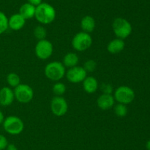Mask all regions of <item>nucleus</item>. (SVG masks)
<instances>
[{
	"mask_svg": "<svg viewBox=\"0 0 150 150\" xmlns=\"http://www.w3.org/2000/svg\"><path fill=\"white\" fill-rule=\"evenodd\" d=\"M56 16L55 8L48 3L42 2L36 7L35 18L41 24H50L55 20Z\"/></svg>",
	"mask_w": 150,
	"mask_h": 150,
	"instance_id": "1",
	"label": "nucleus"
},
{
	"mask_svg": "<svg viewBox=\"0 0 150 150\" xmlns=\"http://www.w3.org/2000/svg\"><path fill=\"white\" fill-rule=\"evenodd\" d=\"M44 73L48 79L54 82H58L65 76L66 69L61 62L52 61L45 66Z\"/></svg>",
	"mask_w": 150,
	"mask_h": 150,
	"instance_id": "2",
	"label": "nucleus"
},
{
	"mask_svg": "<svg viewBox=\"0 0 150 150\" xmlns=\"http://www.w3.org/2000/svg\"><path fill=\"white\" fill-rule=\"evenodd\" d=\"M112 29L117 38L122 40L128 38L133 31V27L130 21L121 17L114 19L112 23Z\"/></svg>",
	"mask_w": 150,
	"mask_h": 150,
	"instance_id": "3",
	"label": "nucleus"
},
{
	"mask_svg": "<svg viewBox=\"0 0 150 150\" xmlns=\"http://www.w3.org/2000/svg\"><path fill=\"white\" fill-rule=\"evenodd\" d=\"M4 131L12 135H19L24 129V124L21 119L16 116H7L2 124Z\"/></svg>",
	"mask_w": 150,
	"mask_h": 150,
	"instance_id": "4",
	"label": "nucleus"
},
{
	"mask_svg": "<svg viewBox=\"0 0 150 150\" xmlns=\"http://www.w3.org/2000/svg\"><path fill=\"white\" fill-rule=\"evenodd\" d=\"M92 37L89 33L85 32H79L75 35L72 39V46L76 51H84L92 45Z\"/></svg>",
	"mask_w": 150,
	"mask_h": 150,
	"instance_id": "5",
	"label": "nucleus"
},
{
	"mask_svg": "<svg viewBox=\"0 0 150 150\" xmlns=\"http://www.w3.org/2000/svg\"><path fill=\"white\" fill-rule=\"evenodd\" d=\"M114 97L116 101L124 104H128L134 100L136 94L130 87L122 85L118 87L114 92Z\"/></svg>",
	"mask_w": 150,
	"mask_h": 150,
	"instance_id": "6",
	"label": "nucleus"
},
{
	"mask_svg": "<svg viewBox=\"0 0 150 150\" xmlns=\"http://www.w3.org/2000/svg\"><path fill=\"white\" fill-rule=\"evenodd\" d=\"M15 99L23 104L29 103L34 98V90L27 84H19L13 90Z\"/></svg>",
	"mask_w": 150,
	"mask_h": 150,
	"instance_id": "7",
	"label": "nucleus"
},
{
	"mask_svg": "<svg viewBox=\"0 0 150 150\" xmlns=\"http://www.w3.org/2000/svg\"><path fill=\"white\" fill-rule=\"evenodd\" d=\"M54 46L51 41L43 39L38 41L35 45V52L37 57L40 60H47L53 54Z\"/></svg>",
	"mask_w": 150,
	"mask_h": 150,
	"instance_id": "8",
	"label": "nucleus"
},
{
	"mask_svg": "<svg viewBox=\"0 0 150 150\" xmlns=\"http://www.w3.org/2000/svg\"><path fill=\"white\" fill-rule=\"evenodd\" d=\"M50 107L53 114L57 117L64 116L68 110L67 101L64 97L58 96H56L51 99Z\"/></svg>",
	"mask_w": 150,
	"mask_h": 150,
	"instance_id": "9",
	"label": "nucleus"
},
{
	"mask_svg": "<svg viewBox=\"0 0 150 150\" xmlns=\"http://www.w3.org/2000/svg\"><path fill=\"white\" fill-rule=\"evenodd\" d=\"M65 76L70 82L78 84L84 80L85 78L87 76V72L82 66H76L70 68L66 71Z\"/></svg>",
	"mask_w": 150,
	"mask_h": 150,
	"instance_id": "10",
	"label": "nucleus"
},
{
	"mask_svg": "<svg viewBox=\"0 0 150 150\" xmlns=\"http://www.w3.org/2000/svg\"><path fill=\"white\" fill-rule=\"evenodd\" d=\"M15 100L14 91L10 87H3L0 89V105L7 107Z\"/></svg>",
	"mask_w": 150,
	"mask_h": 150,
	"instance_id": "11",
	"label": "nucleus"
},
{
	"mask_svg": "<svg viewBox=\"0 0 150 150\" xmlns=\"http://www.w3.org/2000/svg\"><path fill=\"white\" fill-rule=\"evenodd\" d=\"M115 101L114 96L111 94H102L97 99V104L101 110H108L114 107Z\"/></svg>",
	"mask_w": 150,
	"mask_h": 150,
	"instance_id": "12",
	"label": "nucleus"
},
{
	"mask_svg": "<svg viewBox=\"0 0 150 150\" xmlns=\"http://www.w3.org/2000/svg\"><path fill=\"white\" fill-rule=\"evenodd\" d=\"M26 19L19 13L13 14L8 19V28L14 31H18L24 26Z\"/></svg>",
	"mask_w": 150,
	"mask_h": 150,
	"instance_id": "13",
	"label": "nucleus"
},
{
	"mask_svg": "<svg viewBox=\"0 0 150 150\" xmlns=\"http://www.w3.org/2000/svg\"><path fill=\"white\" fill-rule=\"evenodd\" d=\"M83 91L89 94H95L98 89L99 84L98 79L94 76H86L82 82Z\"/></svg>",
	"mask_w": 150,
	"mask_h": 150,
	"instance_id": "14",
	"label": "nucleus"
},
{
	"mask_svg": "<svg viewBox=\"0 0 150 150\" xmlns=\"http://www.w3.org/2000/svg\"><path fill=\"white\" fill-rule=\"evenodd\" d=\"M125 46V43L124 40L120 38H114L111 40L107 45V51L113 54H119L123 51Z\"/></svg>",
	"mask_w": 150,
	"mask_h": 150,
	"instance_id": "15",
	"label": "nucleus"
},
{
	"mask_svg": "<svg viewBox=\"0 0 150 150\" xmlns=\"http://www.w3.org/2000/svg\"><path fill=\"white\" fill-rule=\"evenodd\" d=\"M80 25L83 32L91 33L95 29L96 24H95V19L92 16H85L81 20Z\"/></svg>",
	"mask_w": 150,
	"mask_h": 150,
	"instance_id": "16",
	"label": "nucleus"
},
{
	"mask_svg": "<svg viewBox=\"0 0 150 150\" xmlns=\"http://www.w3.org/2000/svg\"><path fill=\"white\" fill-rule=\"evenodd\" d=\"M35 10H36V7L26 2L21 6L18 13L21 15L26 20H27V19H31L35 17Z\"/></svg>",
	"mask_w": 150,
	"mask_h": 150,
	"instance_id": "17",
	"label": "nucleus"
},
{
	"mask_svg": "<svg viewBox=\"0 0 150 150\" xmlns=\"http://www.w3.org/2000/svg\"><path fill=\"white\" fill-rule=\"evenodd\" d=\"M79 62V58L77 54L74 52H68L63 57L62 63L64 66V67L70 69V68L78 66Z\"/></svg>",
	"mask_w": 150,
	"mask_h": 150,
	"instance_id": "18",
	"label": "nucleus"
},
{
	"mask_svg": "<svg viewBox=\"0 0 150 150\" xmlns=\"http://www.w3.org/2000/svg\"><path fill=\"white\" fill-rule=\"evenodd\" d=\"M114 112L116 116L120 118H124L127 116L128 109L126 104H121V103H117V104H114Z\"/></svg>",
	"mask_w": 150,
	"mask_h": 150,
	"instance_id": "19",
	"label": "nucleus"
},
{
	"mask_svg": "<svg viewBox=\"0 0 150 150\" xmlns=\"http://www.w3.org/2000/svg\"><path fill=\"white\" fill-rule=\"evenodd\" d=\"M7 82L10 88H16L19 84H21L20 76L16 73L12 72L7 74Z\"/></svg>",
	"mask_w": 150,
	"mask_h": 150,
	"instance_id": "20",
	"label": "nucleus"
},
{
	"mask_svg": "<svg viewBox=\"0 0 150 150\" xmlns=\"http://www.w3.org/2000/svg\"><path fill=\"white\" fill-rule=\"evenodd\" d=\"M34 36L38 40V41H40V40L45 39L47 35V31L45 29V28L42 25H38L34 29Z\"/></svg>",
	"mask_w": 150,
	"mask_h": 150,
	"instance_id": "21",
	"label": "nucleus"
},
{
	"mask_svg": "<svg viewBox=\"0 0 150 150\" xmlns=\"http://www.w3.org/2000/svg\"><path fill=\"white\" fill-rule=\"evenodd\" d=\"M52 91L56 96H62L66 92V85L63 82H57L53 85Z\"/></svg>",
	"mask_w": 150,
	"mask_h": 150,
	"instance_id": "22",
	"label": "nucleus"
},
{
	"mask_svg": "<svg viewBox=\"0 0 150 150\" xmlns=\"http://www.w3.org/2000/svg\"><path fill=\"white\" fill-rule=\"evenodd\" d=\"M8 29V18L3 12L0 11V35Z\"/></svg>",
	"mask_w": 150,
	"mask_h": 150,
	"instance_id": "23",
	"label": "nucleus"
},
{
	"mask_svg": "<svg viewBox=\"0 0 150 150\" xmlns=\"http://www.w3.org/2000/svg\"><path fill=\"white\" fill-rule=\"evenodd\" d=\"M86 72H92L95 70L97 67V63L95 60H89L84 63V66H83Z\"/></svg>",
	"mask_w": 150,
	"mask_h": 150,
	"instance_id": "24",
	"label": "nucleus"
},
{
	"mask_svg": "<svg viewBox=\"0 0 150 150\" xmlns=\"http://www.w3.org/2000/svg\"><path fill=\"white\" fill-rule=\"evenodd\" d=\"M8 145V141L4 135L0 134V150H4Z\"/></svg>",
	"mask_w": 150,
	"mask_h": 150,
	"instance_id": "25",
	"label": "nucleus"
},
{
	"mask_svg": "<svg viewBox=\"0 0 150 150\" xmlns=\"http://www.w3.org/2000/svg\"><path fill=\"white\" fill-rule=\"evenodd\" d=\"M103 94H111L113 92V88L109 84H104L102 86Z\"/></svg>",
	"mask_w": 150,
	"mask_h": 150,
	"instance_id": "26",
	"label": "nucleus"
},
{
	"mask_svg": "<svg viewBox=\"0 0 150 150\" xmlns=\"http://www.w3.org/2000/svg\"><path fill=\"white\" fill-rule=\"evenodd\" d=\"M27 1L28 3L32 4V5H34L35 7H37V6H38L39 4H40L42 2V0H27Z\"/></svg>",
	"mask_w": 150,
	"mask_h": 150,
	"instance_id": "27",
	"label": "nucleus"
},
{
	"mask_svg": "<svg viewBox=\"0 0 150 150\" xmlns=\"http://www.w3.org/2000/svg\"><path fill=\"white\" fill-rule=\"evenodd\" d=\"M4 150H18V149L16 146V145H14L13 144H8V145L7 146Z\"/></svg>",
	"mask_w": 150,
	"mask_h": 150,
	"instance_id": "28",
	"label": "nucleus"
},
{
	"mask_svg": "<svg viewBox=\"0 0 150 150\" xmlns=\"http://www.w3.org/2000/svg\"><path fill=\"white\" fill-rule=\"evenodd\" d=\"M4 119H5V118H4V113H3V112L0 110V124H2L3 122H4Z\"/></svg>",
	"mask_w": 150,
	"mask_h": 150,
	"instance_id": "29",
	"label": "nucleus"
},
{
	"mask_svg": "<svg viewBox=\"0 0 150 150\" xmlns=\"http://www.w3.org/2000/svg\"><path fill=\"white\" fill-rule=\"evenodd\" d=\"M146 149H147V150H150V140H149V141L146 142Z\"/></svg>",
	"mask_w": 150,
	"mask_h": 150,
	"instance_id": "30",
	"label": "nucleus"
},
{
	"mask_svg": "<svg viewBox=\"0 0 150 150\" xmlns=\"http://www.w3.org/2000/svg\"><path fill=\"white\" fill-rule=\"evenodd\" d=\"M149 51H150V49H149Z\"/></svg>",
	"mask_w": 150,
	"mask_h": 150,
	"instance_id": "31",
	"label": "nucleus"
}]
</instances>
